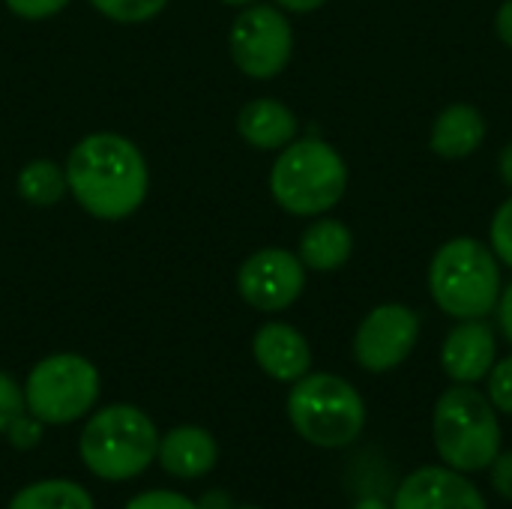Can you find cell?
Wrapping results in <instances>:
<instances>
[{
  "instance_id": "6da1fadb",
  "label": "cell",
  "mask_w": 512,
  "mask_h": 509,
  "mask_svg": "<svg viewBox=\"0 0 512 509\" xmlns=\"http://www.w3.org/2000/svg\"><path fill=\"white\" fill-rule=\"evenodd\" d=\"M66 183L84 213L102 222L129 219L147 198L144 153L117 132L84 135L66 159Z\"/></svg>"
},
{
  "instance_id": "7a4b0ae2",
  "label": "cell",
  "mask_w": 512,
  "mask_h": 509,
  "mask_svg": "<svg viewBox=\"0 0 512 509\" xmlns=\"http://www.w3.org/2000/svg\"><path fill=\"white\" fill-rule=\"evenodd\" d=\"M432 441L441 465L468 477L489 471L504 447L498 408L477 390V384H453L435 402Z\"/></svg>"
},
{
  "instance_id": "3957f363",
  "label": "cell",
  "mask_w": 512,
  "mask_h": 509,
  "mask_svg": "<svg viewBox=\"0 0 512 509\" xmlns=\"http://www.w3.org/2000/svg\"><path fill=\"white\" fill-rule=\"evenodd\" d=\"M501 288V261L492 246L477 237H453L432 255L429 294L453 321L492 315Z\"/></svg>"
},
{
  "instance_id": "277c9868",
  "label": "cell",
  "mask_w": 512,
  "mask_h": 509,
  "mask_svg": "<svg viewBox=\"0 0 512 509\" xmlns=\"http://www.w3.org/2000/svg\"><path fill=\"white\" fill-rule=\"evenodd\" d=\"M348 192V165L324 138H294L270 168L273 201L303 219L330 213Z\"/></svg>"
},
{
  "instance_id": "5b68a950",
  "label": "cell",
  "mask_w": 512,
  "mask_h": 509,
  "mask_svg": "<svg viewBox=\"0 0 512 509\" xmlns=\"http://www.w3.org/2000/svg\"><path fill=\"white\" fill-rule=\"evenodd\" d=\"M159 450L156 423L135 405L99 408L81 429L78 456L84 468L105 483L141 477Z\"/></svg>"
},
{
  "instance_id": "8992f818",
  "label": "cell",
  "mask_w": 512,
  "mask_h": 509,
  "mask_svg": "<svg viewBox=\"0 0 512 509\" xmlns=\"http://www.w3.org/2000/svg\"><path fill=\"white\" fill-rule=\"evenodd\" d=\"M291 429L318 450H345L366 429V402L360 390L333 372H309L288 393Z\"/></svg>"
},
{
  "instance_id": "52a82bcc",
  "label": "cell",
  "mask_w": 512,
  "mask_h": 509,
  "mask_svg": "<svg viewBox=\"0 0 512 509\" xmlns=\"http://www.w3.org/2000/svg\"><path fill=\"white\" fill-rule=\"evenodd\" d=\"M99 393V369L72 351L42 357L24 381L27 411L45 426H69L84 420L96 408Z\"/></svg>"
},
{
  "instance_id": "ba28073f",
  "label": "cell",
  "mask_w": 512,
  "mask_h": 509,
  "mask_svg": "<svg viewBox=\"0 0 512 509\" xmlns=\"http://www.w3.org/2000/svg\"><path fill=\"white\" fill-rule=\"evenodd\" d=\"M228 51L234 66L255 81L282 75L294 54V27L285 9L270 3H252L240 9L228 33Z\"/></svg>"
},
{
  "instance_id": "9c48e42d",
  "label": "cell",
  "mask_w": 512,
  "mask_h": 509,
  "mask_svg": "<svg viewBox=\"0 0 512 509\" xmlns=\"http://www.w3.org/2000/svg\"><path fill=\"white\" fill-rule=\"evenodd\" d=\"M420 315L405 303H381L360 321L354 333V360L372 375L399 369L420 342Z\"/></svg>"
},
{
  "instance_id": "30bf717a",
  "label": "cell",
  "mask_w": 512,
  "mask_h": 509,
  "mask_svg": "<svg viewBox=\"0 0 512 509\" xmlns=\"http://www.w3.org/2000/svg\"><path fill=\"white\" fill-rule=\"evenodd\" d=\"M306 267L297 252L267 246L252 252L237 270V294L258 312H285L306 291Z\"/></svg>"
},
{
  "instance_id": "8fae6325",
  "label": "cell",
  "mask_w": 512,
  "mask_h": 509,
  "mask_svg": "<svg viewBox=\"0 0 512 509\" xmlns=\"http://www.w3.org/2000/svg\"><path fill=\"white\" fill-rule=\"evenodd\" d=\"M393 509H489L477 483L447 465H423L411 471L393 495Z\"/></svg>"
},
{
  "instance_id": "7c38bea8",
  "label": "cell",
  "mask_w": 512,
  "mask_h": 509,
  "mask_svg": "<svg viewBox=\"0 0 512 509\" xmlns=\"http://www.w3.org/2000/svg\"><path fill=\"white\" fill-rule=\"evenodd\" d=\"M498 363V339L486 318L459 321L441 345V369L453 384H480Z\"/></svg>"
},
{
  "instance_id": "4fadbf2b",
  "label": "cell",
  "mask_w": 512,
  "mask_h": 509,
  "mask_svg": "<svg viewBox=\"0 0 512 509\" xmlns=\"http://www.w3.org/2000/svg\"><path fill=\"white\" fill-rule=\"evenodd\" d=\"M252 357L258 369L279 384H294L312 372L309 339L285 321H267L255 330Z\"/></svg>"
},
{
  "instance_id": "5bb4252c",
  "label": "cell",
  "mask_w": 512,
  "mask_h": 509,
  "mask_svg": "<svg viewBox=\"0 0 512 509\" xmlns=\"http://www.w3.org/2000/svg\"><path fill=\"white\" fill-rule=\"evenodd\" d=\"M156 459L162 471L177 480H201L216 468L219 444L201 426H174L171 432L159 435Z\"/></svg>"
},
{
  "instance_id": "9a60e30c",
  "label": "cell",
  "mask_w": 512,
  "mask_h": 509,
  "mask_svg": "<svg viewBox=\"0 0 512 509\" xmlns=\"http://www.w3.org/2000/svg\"><path fill=\"white\" fill-rule=\"evenodd\" d=\"M237 132L249 147L264 150V153H276L297 138L300 120L285 102H279L273 96H261V99H252L240 108Z\"/></svg>"
},
{
  "instance_id": "2e32d148",
  "label": "cell",
  "mask_w": 512,
  "mask_h": 509,
  "mask_svg": "<svg viewBox=\"0 0 512 509\" xmlns=\"http://www.w3.org/2000/svg\"><path fill=\"white\" fill-rule=\"evenodd\" d=\"M489 135V123L480 108L468 102H453L447 105L429 132V147L441 159H468L474 156Z\"/></svg>"
},
{
  "instance_id": "e0dca14e",
  "label": "cell",
  "mask_w": 512,
  "mask_h": 509,
  "mask_svg": "<svg viewBox=\"0 0 512 509\" xmlns=\"http://www.w3.org/2000/svg\"><path fill=\"white\" fill-rule=\"evenodd\" d=\"M354 252V234L342 219H330L327 213L300 234V261L312 273H336L348 264Z\"/></svg>"
},
{
  "instance_id": "ac0fdd59",
  "label": "cell",
  "mask_w": 512,
  "mask_h": 509,
  "mask_svg": "<svg viewBox=\"0 0 512 509\" xmlns=\"http://www.w3.org/2000/svg\"><path fill=\"white\" fill-rule=\"evenodd\" d=\"M6 509H96L93 495L72 480H39L18 489Z\"/></svg>"
},
{
  "instance_id": "d6986e66",
  "label": "cell",
  "mask_w": 512,
  "mask_h": 509,
  "mask_svg": "<svg viewBox=\"0 0 512 509\" xmlns=\"http://www.w3.org/2000/svg\"><path fill=\"white\" fill-rule=\"evenodd\" d=\"M18 195L33 204V207H54L57 201H63V195L69 192L66 183V168H60L51 159H33L18 171L15 180Z\"/></svg>"
},
{
  "instance_id": "ffe728a7",
  "label": "cell",
  "mask_w": 512,
  "mask_h": 509,
  "mask_svg": "<svg viewBox=\"0 0 512 509\" xmlns=\"http://www.w3.org/2000/svg\"><path fill=\"white\" fill-rule=\"evenodd\" d=\"M96 12H102L105 18L111 21H120V24H141V21H150L156 18L168 0H87Z\"/></svg>"
},
{
  "instance_id": "44dd1931",
  "label": "cell",
  "mask_w": 512,
  "mask_h": 509,
  "mask_svg": "<svg viewBox=\"0 0 512 509\" xmlns=\"http://www.w3.org/2000/svg\"><path fill=\"white\" fill-rule=\"evenodd\" d=\"M489 246L498 255L501 267L512 270V195L495 210L489 225Z\"/></svg>"
},
{
  "instance_id": "7402d4cb",
  "label": "cell",
  "mask_w": 512,
  "mask_h": 509,
  "mask_svg": "<svg viewBox=\"0 0 512 509\" xmlns=\"http://www.w3.org/2000/svg\"><path fill=\"white\" fill-rule=\"evenodd\" d=\"M486 381H489L486 396L492 399V405L498 408V414H510L512 417V354L492 366V372L486 375Z\"/></svg>"
},
{
  "instance_id": "603a6c76",
  "label": "cell",
  "mask_w": 512,
  "mask_h": 509,
  "mask_svg": "<svg viewBox=\"0 0 512 509\" xmlns=\"http://www.w3.org/2000/svg\"><path fill=\"white\" fill-rule=\"evenodd\" d=\"M3 435H6V441H9L15 450L27 453V450H33V447H39V441H42V435H45V423L36 420L30 411H24V414H18V417L6 426Z\"/></svg>"
},
{
  "instance_id": "cb8c5ba5",
  "label": "cell",
  "mask_w": 512,
  "mask_h": 509,
  "mask_svg": "<svg viewBox=\"0 0 512 509\" xmlns=\"http://www.w3.org/2000/svg\"><path fill=\"white\" fill-rule=\"evenodd\" d=\"M24 411H27L24 387L9 372H0V432H6V426Z\"/></svg>"
},
{
  "instance_id": "d4e9b609",
  "label": "cell",
  "mask_w": 512,
  "mask_h": 509,
  "mask_svg": "<svg viewBox=\"0 0 512 509\" xmlns=\"http://www.w3.org/2000/svg\"><path fill=\"white\" fill-rule=\"evenodd\" d=\"M123 509H198V504L180 492H168V489H150L135 495Z\"/></svg>"
},
{
  "instance_id": "484cf974",
  "label": "cell",
  "mask_w": 512,
  "mask_h": 509,
  "mask_svg": "<svg viewBox=\"0 0 512 509\" xmlns=\"http://www.w3.org/2000/svg\"><path fill=\"white\" fill-rule=\"evenodd\" d=\"M6 9L24 21H42V18H51L57 12H63L72 0H3Z\"/></svg>"
},
{
  "instance_id": "4316f807",
  "label": "cell",
  "mask_w": 512,
  "mask_h": 509,
  "mask_svg": "<svg viewBox=\"0 0 512 509\" xmlns=\"http://www.w3.org/2000/svg\"><path fill=\"white\" fill-rule=\"evenodd\" d=\"M489 480L495 495L512 504V450H501L495 456V462L489 465Z\"/></svg>"
},
{
  "instance_id": "83f0119b",
  "label": "cell",
  "mask_w": 512,
  "mask_h": 509,
  "mask_svg": "<svg viewBox=\"0 0 512 509\" xmlns=\"http://www.w3.org/2000/svg\"><path fill=\"white\" fill-rule=\"evenodd\" d=\"M495 315H498V327H501L504 339L512 345V282L507 285V288H501V297H498Z\"/></svg>"
},
{
  "instance_id": "f1b7e54d",
  "label": "cell",
  "mask_w": 512,
  "mask_h": 509,
  "mask_svg": "<svg viewBox=\"0 0 512 509\" xmlns=\"http://www.w3.org/2000/svg\"><path fill=\"white\" fill-rule=\"evenodd\" d=\"M495 30H498V39L512 51V0H504L495 12Z\"/></svg>"
},
{
  "instance_id": "f546056e",
  "label": "cell",
  "mask_w": 512,
  "mask_h": 509,
  "mask_svg": "<svg viewBox=\"0 0 512 509\" xmlns=\"http://www.w3.org/2000/svg\"><path fill=\"white\" fill-rule=\"evenodd\" d=\"M195 504H198V509H234V498L225 489H210Z\"/></svg>"
},
{
  "instance_id": "4dcf8cb0",
  "label": "cell",
  "mask_w": 512,
  "mask_h": 509,
  "mask_svg": "<svg viewBox=\"0 0 512 509\" xmlns=\"http://www.w3.org/2000/svg\"><path fill=\"white\" fill-rule=\"evenodd\" d=\"M327 0H276V6L279 9H285V12H315V9H321Z\"/></svg>"
},
{
  "instance_id": "1f68e13d",
  "label": "cell",
  "mask_w": 512,
  "mask_h": 509,
  "mask_svg": "<svg viewBox=\"0 0 512 509\" xmlns=\"http://www.w3.org/2000/svg\"><path fill=\"white\" fill-rule=\"evenodd\" d=\"M498 171H501V180L512 189V141L501 150V156H498Z\"/></svg>"
},
{
  "instance_id": "d6a6232c",
  "label": "cell",
  "mask_w": 512,
  "mask_h": 509,
  "mask_svg": "<svg viewBox=\"0 0 512 509\" xmlns=\"http://www.w3.org/2000/svg\"><path fill=\"white\" fill-rule=\"evenodd\" d=\"M351 509H393V504L384 501V498H378V495H366V498H360Z\"/></svg>"
},
{
  "instance_id": "836d02e7",
  "label": "cell",
  "mask_w": 512,
  "mask_h": 509,
  "mask_svg": "<svg viewBox=\"0 0 512 509\" xmlns=\"http://www.w3.org/2000/svg\"><path fill=\"white\" fill-rule=\"evenodd\" d=\"M225 6H237V9H246V6H252V3H258V0H222Z\"/></svg>"
},
{
  "instance_id": "e575fe53",
  "label": "cell",
  "mask_w": 512,
  "mask_h": 509,
  "mask_svg": "<svg viewBox=\"0 0 512 509\" xmlns=\"http://www.w3.org/2000/svg\"><path fill=\"white\" fill-rule=\"evenodd\" d=\"M234 509H261V507H249V504H246V507H234Z\"/></svg>"
}]
</instances>
